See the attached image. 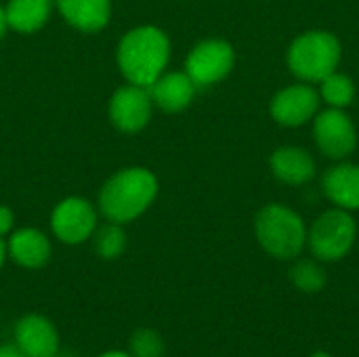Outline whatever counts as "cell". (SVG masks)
Returning a JSON list of instances; mask_svg holds the SVG:
<instances>
[{
  "label": "cell",
  "instance_id": "1",
  "mask_svg": "<svg viewBox=\"0 0 359 357\" xmlns=\"http://www.w3.org/2000/svg\"><path fill=\"white\" fill-rule=\"evenodd\" d=\"M122 76L137 86H149L158 80L170 61V40L156 25H139L128 29L116 50Z\"/></svg>",
  "mask_w": 359,
  "mask_h": 357
},
{
  "label": "cell",
  "instance_id": "2",
  "mask_svg": "<svg viewBox=\"0 0 359 357\" xmlns=\"http://www.w3.org/2000/svg\"><path fill=\"white\" fill-rule=\"evenodd\" d=\"M158 196V179L149 168L128 166L111 175L99 191V213L111 221L126 225L139 219Z\"/></svg>",
  "mask_w": 359,
  "mask_h": 357
},
{
  "label": "cell",
  "instance_id": "3",
  "mask_svg": "<svg viewBox=\"0 0 359 357\" xmlns=\"http://www.w3.org/2000/svg\"><path fill=\"white\" fill-rule=\"evenodd\" d=\"M255 236L261 248L282 261H290L307 246V225L299 213L284 204H267L257 213Z\"/></svg>",
  "mask_w": 359,
  "mask_h": 357
},
{
  "label": "cell",
  "instance_id": "4",
  "mask_svg": "<svg viewBox=\"0 0 359 357\" xmlns=\"http://www.w3.org/2000/svg\"><path fill=\"white\" fill-rule=\"evenodd\" d=\"M343 46L332 32L309 29L292 40L286 53L288 69L303 82H322L337 72Z\"/></svg>",
  "mask_w": 359,
  "mask_h": 357
},
{
  "label": "cell",
  "instance_id": "5",
  "mask_svg": "<svg viewBox=\"0 0 359 357\" xmlns=\"http://www.w3.org/2000/svg\"><path fill=\"white\" fill-rule=\"evenodd\" d=\"M358 238V225L349 210L332 208L322 213L307 229V246L318 261H341Z\"/></svg>",
  "mask_w": 359,
  "mask_h": 357
},
{
  "label": "cell",
  "instance_id": "6",
  "mask_svg": "<svg viewBox=\"0 0 359 357\" xmlns=\"http://www.w3.org/2000/svg\"><path fill=\"white\" fill-rule=\"evenodd\" d=\"M236 63L233 46L221 38H208L198 42L185 61V74L194 80L198 88L212 86L225 80Z\"/></svg>",
  "mask_w": 359,
  "mask_h": 357
},
{
  "label": "cell",
  "instance_id": "7",
  "mask_svg": "<svg viewBox=\"0 0 359 357\" xmlns=\"http://www.w3.org/2000/svg\"><path fill=\"white\" fill-rule=\"evenodd\" d=\"M99 225V210L84 198L69 196L50 213V229L63 244L76 246L93 238Z\"/></svg>",
  "mask_w": 359,
  "mask_h": 357
},
{
  "label": "cell",
  "instance_id": "8",
  "mask_svg": "<svg viewBox=\"0 0 359 357\" xmlns=\"http://www.w3.org/2000/svg\"><path fill=\"white\" fill-rule=\"evenodd\" d=\"M318 149L330 160H345L358 147V130L345 109L330 107L313 120Z\"/></svg>",
  "mask_w": 359,
  "mask_h": 357
},
{
  "label": "cell",
  "instance_id": "9",
  "mask_svg": "<svg viewBox=\"0 0 359 357\" xmlns=\"http://www.w3.org/2000/svg\"><path fill=\"white\" fill-rule=\"evenodd\" d=\"M154 112V101L147 86L124 84L109 99V120L122 133H139L143 130Z\"/></svg>",
  "mask_w": 359,
  "mask_h": 357
},
{
  "label": "cell",
  "instance_id": "10",
  "mask_svg": "<svg viewBox=\"0 0 359 357\" xmlns=\"http://www.w3.org/2000/svg\"><path fill=\"white\" fill-rule=\"evenodd\" d=\"M320 101V93L311 84H290L273 95L269 103V114L278 124L294 128L303 126L318 114Z\"/></svg>",
  "mask_w": 359,
  "mask_h": 357
},
{
  "label": "cell",
  "instance_id": "11",
  "mask_svg": "<svg viewBox=\"0 0 359 357\" xmlns=\"http://www.w3.org/2000/svg\"><path fill=\"white\" fill-rule=\"evenodd\" d=\"M59 332L40 314H25L15 324V347L25 357H53L59 353Z\"/></svg>",
  "mask_w": 359,
  "mask_h": 357
},
{
  "label": "cell",
  "instance_id": "12",
  "mask_svg": "<svg viewBox=\"0 0 359 357\" xmlns=\"http://www.w3.org/2000/svg\"><path fill=\"white\" fill-rule=\"evenodd\" d=\"M147 88L154 105L168 114H179L187 109L198 90V86L185 72H164Z\"/></svg>",
  "mask_w": 359,
  "mask_h": 357
},
{
  "label": "cell",
  "instance_id": "13",
  "mask_svg": "<svg viewBox=\"0 0 359 357\" xmlns=\"http://www.w3.org/2000/svg\"><path fill=\"white\" fill-rule=\"evenodd\" d=\"M8 257L25 269H40L50 261V240L44 231L34 227H21L11 234L6 242Z\"/></svg>",
  "mask_w": 359,
  "mask_h": 357
},
{
  "label": "cell",
  "instance_id": "14",
  "mask_svg": "<svg viewBox=\"0 0 359 357\" xmlns=\"http://www.w3.org/2000/svg\"><path fill=\"white\" fill-rule=\"evenodd\" d=\"M324 194L328 200L343 210H359V166L351 162H341L326 170L322 179Z\"/></svg>",
  "mask_w": 359,
  "mask_h": 357
},
{
  "label": "cell",
  "instance_id": "15",
  "mask_svg": "<svg viewBox=\"0 0 359 357\" xmlns=\"http://www.w3.org/2000/svg\"><path fill=\"white\" fill-rule=\"evenodd\" d=\"M269 168L273 177L286 185H305L316 175V162L311 154L294 145L278 147L269 158Z\"/></svg>",
  "mask_w": 359,
  "mask_h": 357
},
{
  "label": "cell",
  "instance_id": "16",
  "mask_svg": "<svg viewBox=\"0 0 359 357\" xmlns=\"http://www.w3.org/2000/svg\"><path fill=\"white\" fill-rule=\"evenodd\" d=\"M55 4L72 27L86 34L103 29L111 17V0H55Z\"/></svg>",
  "mask_w": 359,
  "mask_h": 357
},
{
  "label": "cell",
  "instance_id": "17",
  "mask_svg": "<svg viewBox=\"0 0 359 357\" xmlns=\"http://www.w3.org/2000/svg\"><path fill=\"white\" fill-rule=\"evenodd\" d=\"M53 0H8L4 6L8 29L19 34H34L42 29L50 17Z\"/></svg>",
  "mask_w": 359,
  "mask_h": 357
},
{
  "label": "cell",
  "instance_id": "18",
  "mask_svg": "<svg viewBox=\"0 0 359 357\" xmlns=\"http://www.w3.org/2000/svg\"><path fill=\"white\" fill-rule=\"evenodd\" d=\"M320 99L328 103V107L347 109L355 99V84L349 76L332 72L320 82Z\"/></svg>",
  "mask_w": 359,
  "mask_h": 357
},
{
  "label": "cell",
  "instance_id": "19",
  "mask_svg": "<svg viewBox=\"0 0 359 357\" xmlns=\"http://www.w3.org/2000/svg\"><path fill=\"white\" fill-rule=\"evenodd\" d=\"M93 246H95V252L105 261L122 257L126 250V234L122 225L111 223V221H107L105 225H97L93 234Z\"/></svg>",
  "mask_w": 359,
  "mask_h": 357
},
{
  "label": "cell",
  "instance_id": "20",
  "mask_svg": "<svg viewBox=\"0 0 359 357\" xmlns=\"http://www.w3.org/2000/svg\"><path fill=\"white\" fill-rule=\"evenodd\" d=\"M288 278H290V282H292L294 288H299L301 292H307V295L320 292L326 286V282H328L326 269L318 261H313V259H301V261H297L290 267Z\"/></svg>",
  "mask_w": 359,
  "mask_h": 357
},
{
  "label": "cell",
  "instance_id": "21",
  "mask_svg": "<svg viewBox=\"0 0 359 357\" xmlns=\"http://www.w3.org/2000/svg\"><path fill=\"white\" fill-rule=\"evenodd\" d=\"M128 353L133 357H164L166 345L158 330L139 328L133 332V337L128 341Z\"/></svg>",
  "mask_w": 359,
  "mask_h": 357
},
{
  "label": "cell",
  "instance_id": "22",
  "mask_svg": "<svg viewBox=\"0 0 359 357\" xmlns=\"http://www.w3.org/2000/svg\"><path fill=\"white\" fill-rule=\"evenodd\" d=\"M13 227H15V215L8 206L0 204V238L4 236H11L13 234Z\"/></svg>",
  "mask_w": 359,
  "mask_h": 357
},
{
  "label": "cell",
  "instance_id": "23",
  "mask_svg": "<svg viewBox=\"0 0 359 357\" xmlns=\"http://www.w3.org/2000/svg\"><path fill=\"white\" fill-rule=\"evenodd\" d=\"M0 357H25L15 345H2L0 347Z\"/></svg>",
  "mask_w": 359,
  "mask_h": 357
},
{
  "label": "cell",
  "instance_id": "24",
  "mask_svg": "<svg viewBox=\"0 0 359 357\" xmlns=\"http://www.w3.org/2000/svg\"><path fill=\"white\" fill-rule=\"evenodd\" d=\"M6 29H8V23H6V15H4V6H0V40L4 38Z\"/></svg>",
  "mask_w": 359,
  "mask_h": 357
},
{
  "label": "cell",
  "instance_id": "25",
  "mask_svg": "<svg viewBox=\"0 0 359 357\" xmlns=\"http://www.w3.org/2000/svg\"><path fill=\"white\" fill-rule=\"evenodd\" d=\"M6 257H8V252H6V244H4V240L0 238V269H2V265H4V261H6Z\"/></svg>",
  "mask_w": 359,
  "mask_h": 357
},
{
  "label": "cell",
  "instance_id": "26",
  "mask_svg": "<svg viewBox=\"0 0 359 357\" xmlns=\"http://www.w3.org/2000/svg\"><path fill=\"white\" fill-rule=\"evenodd\" d=\"M97 357H133L128 351H105V353H101V356Z\"/></svg>",
  "mask_w": 359,
  "mask_h": 357
},
{
  "label": "cell",
  "instance_id": "27",
  "mask_svg": "<svg viewBox=\"0 0 359 357\" xmlns=\"http://www.w3.org/2000/svg\"><path fill=\"white\" fill-rule=\"evenodd\" d=\"M311 357H334L332 353H328V351H316Z\"/></svg>",
  "mask_w": 359,
  "mask_h": 357
},
{
  "label": "cell",
  "instance_id": "28",
  "mask_svg": "<svg viewBox=\"0 0 359 357\" xmlns=\"http://www.w3.org/2000/svg\"><path fill=\"white\" fill-rule=\"evenodd\" d=\"M53 357H76V356H69V353H57V356Z\"/></svg>",
  "mask_w": 359,
  "mask_h": 357
},
{
  "label": "cell",
  "instance_id": "29",
  "mask_svg": "<svg viewBox=\"0 0 359 357\" xmlns=\"http://www.w3.org/2000/svg\"><path fill=\"white\" fill-rule=\"evenodd\" d=\"M53 2H55V0H53Z\"/></svg>",
  "mask_w": 359,
  "mask_h": 357
}]
</instances>
